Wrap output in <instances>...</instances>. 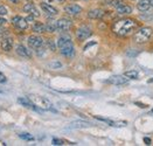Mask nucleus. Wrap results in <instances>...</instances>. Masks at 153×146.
<instances>
[{
    "mask_svg": "<svg viewBox=\"0 0 153 146\" xmlns=\"http://www.w3.org/2000/svg\"><path fill=\"white\" fill-rule=\"evenodd\" d=\"M138 28V22L133 19H120L112 25V30L118 36H128Z\"/></svg>",
    "mask_w": 153,
    "mask_h": 146,
    "instance_id": "f257e3e1",
    "label": "nucleus"
},
{
    "mask_svg": "<svg viewBox=\"0 0 153 146\" xmlns=\"http://www.w3.org/2000/svg\"><path fill=\"white\" fill-rule=\"evenodd\" d=\"M57 47L60 53L65 57H73L75 55V48L69 35H61L57 41Z\"/></svg>",
    "mask_w": 153,
    "mask_h": 146,
    "instance_id": "f03ea898",
    "label": "nucleus"
},
{
    "mask_svg": "<svg viewBox=\"0 0 153 146\" xmlns=\"http://www.w3.org/2000/svg\"><path fill=\"white\" fill-rule=\"evenodd\" d=\"M153 35V29L151 27H141L139 29H137L133 34V41L136 43L143 44L145 42L151 39V36Z\"/></svg>",
    "mask_w": 153,
    "mask_h": 146,
    "instance_id": "7ed1b4c3",
    "label": "nucleus"
},
{
    "mask_svg": "<svg viewBox=\"0 0 153 146\" xmlns=\"http://www.w3.org/2000/svg\"><path fill=\"white\" fill-rule=\"evenodd\" d=\"M29 99L33 102V104L36 106L38 109L41 110H51V103L46 98V97H42L40 95H29L28 96Z\"/></svg>",
    "mask_w": 153,
    "mask_h": 146,
    "instance_id": "20e7f679",
    "label": "nucleus"
},
{
    "mask_svg": "<svg viewBox=\"0 0 153 146\" xmlns=\"http://www.w3.org/2000/svg\"><path fill=\"white\" fill-rule=\"evenodd\" d=\"M92 34L91 28L87 25H82L81 27H78V29L76 30V38L78 41H84L89 38Z\"/></svg>",
    "mask_w": 153,
    "mask_h": 146,
    "instance_id": "39448f33",
    "label": "nucleus"
},
{
    "mask_svg": "<svg viewBox=\"0 0 153 146\" xmlns=\"http://www.w3.org/2000/svg\"><path fill=\"white\" fill-rule=\"evenodd\" d=\"M12 25L19 30H26L28 28L27 20L22 16H19V15H15L12 18Z\"/></svg>",
    "mask_w": 153,
    "mask_h": 146,
    "instance_id": "423d86ee",
    "label": "nucleus"
},
{
    "mask_svg": "<svg viewBox=\"0 0 153 146\" xmlns=\"http://www.w3.org/2000/svg\"><path fill=\"white\" fill-rule=\"evenodd\" d=\"M28 46L30 47V48H33V49H39V48H41L42 46H43V43H45V41L43 39L41 38V36H39V35H30L29 38H28Z\"/></svg>",
    "mask_w": 153,
    "mask_h": 146,
    "instance_id": "0eeeda50",
    "label": "nucleus"
},
{
    "mask_svg": "<svg viewBox=\"0 0 153 146\" xmlns=\"http://www.w3.org/2000/svg\"><path fill=\"white\" fill-rule=\"evenodd\" d=\"M56 25H57V32H68L73 26V22L70 19L61 18L60 20L56 21Z\"/></svg>",
    "mask_w": 153,
    "mask_h": 146,
    "instance_id": "6e6552de",
    "label": "nucleus"
},
{
    "mask_svg": "<svg viewBox=\"0 0 153 146\" xmlns=\"http://www.w3.org/2000/svg\"><path fill=\"white\" fill-rule=\"evenodd\" d=\"M40 6H41L42 11L45 12V14H46L48 18H54V16H56V15L59 14V11H57L55 7H53L51 5H49V4L41 2V4H40Z\"/></svg>",
    "mask_w": 153,
    "mask_h": 146,
    "instance_id": "1a4fd4ad",
    "label": "nucleus"
},
{
    "mask_svg": "<svg viewBox=\"0 0 153 146\" xmlns=\"http://www.w3.org/2000/svg\"><path fill=\"white\" fill-rule=\"evenodd\" d=\"M64 12L70 16H77L82 12V7L76 5V4H70V5H67L64 7Z\"/></svg>",
    "mask_w": 153,
    "mask_h": 146,
    "instance_id": "9d476101",
    "label": "nucleus"
},
{
    "mask_svg": "<svg viewBox=\"0 0 153 146\" xmlns=\"http://www.w3.org/2000/svg\"><path fill=\"white\" fill-rule=\"evenodd\" d=\"M128 79L126 76H122V75H115V76H111L108 82L109 83H111V84H115V85H122V84H125V83H128Z\"/></svg>",
    "mask_w": 153,
    "mask_h": 146,
    "instance_id": "9b49d317",
    "label": "nucleus"
},
{
    "mask_svg": "<svg viewBox=\"0 0 153 146\" xmlns=\"http://www.w3.org/2000/svg\"><path fill=\"white\" fill-rule=\"evenodd\" d=\"M24 11H25L26 13L29 14V15H33L34 18H39V16H40L39 10L36 8V6H35L34 4H32V2L26 4L25 6H24Z\"/></svg>",
    "mask_w": 153,
    "mask_h": 146,
    "instance_id": "f8f14e48",
    "label": "nucleus"
},
{
    "mask_svg": "<svg viewBox=\"0 0 153 146\" xmlns=\"http://www.w3.org/2000/svg\"><path fill=\"white\" fill-rule=\"evenodd\" d=\"M104 15H105V12L103 10H101V8H95V10H91V11L88 12V18L89 19H94V20L102 19Z\"/></svg>",
    "mask_w": 153,
    "mask_h": 146,
    "instance_id": "ddd939ff",
    "label": "nucleus"
},
{
    "mask_svg": "<svg viewBox=\"0 0 153 146\" xmlns=\"http://www.w3.org/2000/svg\"><path fill=\"white\" fill-rule=\"evenodd\" d=\"M15 52H16V54H18L19 56H21V57H24V59H30V57H32L30 52L26 48L24 44H19V46L16 47Z\"/></svg>",
    "mask_w": 153,
    "mask_h": 146,
    "instance_id": "4468645a",
    "label": "nucleus"
},
{
    "mask_svg": "<svg viewBox=\"0 0 153 146\" xmlns=\"http://www.w3.org/2000/svg\"><path fill=\"white\" fill-rule=\"evenodd\" d=\"M0 46H1V49L4 52H10L12 50L13 48V40L12 38H4L1 42H0Z\"/></svg>",
    "mask_w": 153,
    "mask_h": 146,
    "instance_id": "2eb2a0df",
    "label": "nucleus"
},
{
    "mask_svg": "<svg viewBox=\"0 0 153 146\" xmlns=\"http://www.w3.org/2000/svg\"><path fill=\"white\" fill-rule=\"evenodd\" d=\"M117 14L119 15H124V14H130L132 13V7L130 5H126L125 2H123L122 5H119L118 7H116Z\"/></svg>",
    "mask_w": 153,
    "mask_h": 146,
    "instance_id": "dca6fc26",
    "label": "nucleus"
},
{
    "mask_svg": "<svg viewBox=\"0 0 153 146\" xmlns=\"http://www.w3.org/2000/svg\"><path fill=\"white\" fill-rule=\"evenodd\" d=\"M18 102L20 104H22L24 106L28 107V109H32V110H39L36 106L33 104V102L29 99V97H19L18 98Z\"/></svg>",
    "mask_w": 153,
    "mask_h": 146,
    "instance_id": "f3484780",
    "label": "nucleus"
},
{
    "mask_svg": "<svg viewBox=\"0 0 153 146\" xmlns=\"http://www.w3.org/2000/svg\"><path fill=\"white\" fill-rule=\"evenodd\" d=\"M97 119L102 120L104 123L109 124L110 126H115V127H123V126H126V122H116V120H110V119H105V118H100V117H96Z\"/></svg>",
    "mask_w": 153,
    "mask_h": 146,
    "instance_id": "a211bd4d",
    "label": "nucleus"
},
{
    "mask_svg": "<svg viewBox=\"0 0 153 146\" xmlns=\"http://www.w3.org/2000/svg\"><path fill=\"white\" fill-rule=\"evenodd\" d=\"M151 4H150V0H139V2L137 4V8L140 11V12H146L151 8Z\"/></svg>",
    "mask_w": 153,
    "mask_h": 146,
    "instance_id": "6ab92c4d",
    "label": "nucleus"
},
{
    "mask_svg": "<svg viewBox=\"0 0 153 146\" xmlns=\"http://www.w3.org/2000/svg\"><path fill=\"white\" fill-rule=\"evenodd\" d=\"M32 28H33V32H35V33H45L46 32V25L42 22H34Z\"/></svg>",
    "mask_w": 153,
    "mask_h": 146,
    "instance_id": "aec40b11",
    "label": "nucleus"
},
{
    "mask_svg": "<svg viewBox=\"0 0 153 146\" xmlns=\"http://www.w3.org/2000/svg\"><path fill=\"white\" fill-rule=\"evenodd\" d=\"M46 32L48 33H55L57 32V25H56V21H49L46 24Z\"/></svg>",
    "mask_w": 153,
    "mask_h": 146,
    "instance_id": "412c9836",
    "label": "nucleus"
},
{
    "mask_svg": "<svg viewBox=\"0 0 153 146\" xmlns=\"http://www.w3.org/2000/svg\"><path fill=\"white\" fill-rule=\"evenodd\" d=\"M138 71L137 70H128V71H125L124 73V76H126L128 79H131V80H137L138 79Z\"/></svg>",
    "mask_w": 153,
    "mask_h": 146,
    "instance_id": "4be33fe9",
    "label": "nucleus"
},
{
    "mask_svg": "<svg viewBox=\"0 0 153 146\" xmlns=\"http://www.w3.org/2000/svg\"><path fill=\"white\" fill-rule=\"evenodd\" d=\"M88 126H90V124L87 122H74L71 124V127H88Z\"/></svg>",
    "mask_w": 153,
    "mask_h": 146,
    "instance_id": "5701e85b",
    "label": "nucleus"
},
{
    "mask_svg": "<svg viewBox=\"0 0 153 146\" xmlns=\"http://www.w3.org/2000/svg\"><path fill=\"white\" fill-rule=\"evenodd\" d=\"M19 137L21 138V139H24V140H28V142H32V140H34V137L32 136V134H29V133H20L19 134Z\"/></svg>",
    "mask_w": 153,
    "mask_h": 146,
    "instance_id": "b1692460",
    "label": "nucleus"
},
{
    "mask_svg": "<svg viewBox=\"0 0 153 146\" xmlns=\"http://www.w3.org/2000/svg\"><path fill=\"white\" fill-rule=\"evenodd\" d=\"M49 66L53 69H57V68H61L62 67V63H60V62H51V63H49Z\"/></svg>",
    "mask_w": 153,
    "mask_h": 146,
    "instance_id": "393cba45",
    "label": "nucleus"
},
{
    "mask_svg": "<svg viewBox=\"0 0 153 146\" xmlns=\"http://www.w3.org/2000/svg\"><path fill=\"white\" fill-rule=\"evenodd\" d=\"M64 142L61 139H57V138H54L53 139V145H63Z\"/></svg>",
    "mask_w": 153,
    "mask_h": 146,
    "instance_id": "a878e982",
    "label": "nucleus"
},
{
    "mask_svg": "<svg viewBox=\"0 0 153 146\" xmlns=\"http://www.w3.org/2000/svg\"><path fill=\"white\" fill-rule=\"evenodd\" d=\"M6 14H7V8H6L5 6H2V5H0V15L4 16V15H6Z\"/></svg>",
    "mask_w": 153,
    "mask_h": 146,
    "instance_id": "bb28decb",
    "label": "nucleus"
},
{
    "mask_svg": "<svg viewBox=\"0 0 153 146\" xmlns=\"http://www.w3.org/2000/svg\"><path fill=\"white\" fill-rule=\"evenodd\" d=\"M48 46H49V48H51L53 52H54V50L56 49V46H55V43L53 42V40H49V41H48Z\"/></svg>",
    "mask_w": 153,
    "mask_h": 146,
    "instance_id": "cd10ccee",
    "label": "nucleus"
},
{
    "mask_svg": "<svg viewBox=\"0 0 153 146\" xmlns=\"http://www.w3.org/2000/svg\"><path fill=\"white\" fill-rule=\"evenodd\" d=\"M6 22H7V20H6L4 16H1V15H0V25H1V26H4Z\"/></svg>",
    "mask_w": 153,
    "mask_h": 146,
    "instance_id": "c85d7f7f",
    "label": "nucleus"
},
{
    "mask_svg": "<svg viewBox=\"0 0 153 146\" xmlns=\"http://www.w3.org/2000/svg\"><path fill=\"white\" fill-rule=\"evenodd\" d=\"M4 82H6V76L0 73V83H4Z\"/></svg>",
    "mask_w": 153,
    "mask_h": 146,
    "instance_id": "c756f323",
    "label": "nucleus"
},
{
    "mask_svg": "<svg viewBox=\"0 0 153 146\" xmlns=\"http://www.w3.org/2000/svg\"><path fill=\"white\" fill-rule=\"evenodd\" d=\"M6 32H7V30L4 28V26H1V25H0V35H4Z\"/></svg>",
    "mask_w": 153,
    "mask_h": 146,
    "instance_id": "7c9ffc66",
    "label": "nucleus"
},
{
    "mask_svg": "<svg viewBox=\"0 0 153 146\" xmlns=\"http://www.w3.org/2000/svg\"><path fill=\"white\" fill-rule=\"evenodd\" d=\"M144 142H145V144H146V145H150V144H151V139H150V138H147V137H145V138H144Z\"/></svg>",
    "mask_w": 153,
    "mask_h": 146,
    "instance_id": "2f4dec72",
    "label": "nucleus"
},
{
    "mask_svg": "<svg viewBox=\"0 0 153 146\" xmlns=\"http://www.w3.org/2000/svg\"><path fill=\"white\" fill-rule=\"evenodd\" d=\"M150 4H151V6L153 7V0H150Z\"/></svg>",
    "mask_w": 153,
    "mask_h": 146,
    "instance_id": "473e14b6",
    "label": "nucleus"
},
{
    "mask_svg": "<svg viewBox=\"0 0 153 146\" xmlns=\"http://www.w3.org/2000/svg\"><path fill=\"white\" fill-rule=\"evenodd\" d=\"M149 82H150V83H152V82H153V79H152V80H150Z\"/></svg>",
    "mask_w": 153,
    "mask_h": 146,
    "instance_id": "72a5a7b5",
    "label": "nucleus"
},
{
    "mask_svg": "<svg viewBox=\"0 0 153 146\" xmlns=\"http://www.w3.org/2000/svg\"><path fill=\"white\" fill-rule=\"evenodd\" d=\"M11 1H14V2H16V1H18V0H11Z\"/></svg>",
    "mask_w": 153,
    "mask_h": 146,
    "instance_id": "f704fd0d",
    "label": "nucleus"
},
{
    "mask_svg": "<svg viewBox=\"0 0 153 146\" xmlns=\"http://www.w3.org/2000/svg\"><path fill=\"white\" fill-rule=\"evenodd\" d=\"M152 113H153V109H152Z\"/></svg>",
    "mask_w": 153,
    "mask_h": 146,
    "instance_id": "c9c22d12",
    "label": "nucleus"
}]
</instances>
